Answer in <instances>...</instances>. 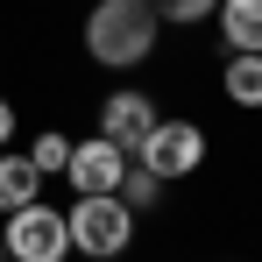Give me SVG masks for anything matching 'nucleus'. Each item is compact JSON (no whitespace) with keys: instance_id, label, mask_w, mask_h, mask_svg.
<instances>
[{"instance_id":"f257e3e1","label":"nucleus","mask_w":262,"mask_h":262,"mask_svg":"<svg viewBox=\"0 0 262 262\" xmlns=\"http://www.w3.org/2000/svg\"><path fill=\"white\" fill-rule=\"evenodd\" d=\"M156 36H163V21H156L149 0H92V14H85V57L106 64V71L149 64Z\"/></svg>"},{"instance_id":"f03ea898","label":"nucleus","mask_w":262,"mask_h":262,"mask_svg":"<svg viewBox=\"0 0 262 262\" xmlns=\"http://www.w3.org/2000/svg\"><path fill=\"white\" fill-rule=\"evenodd\" d=\"M71 255H92V262H114L135 248V206L121 191H78V206H71Z\"/></svg>"},{"instance_id":"7ed1b4c3","label":"nucleus","mask_w":262,"mask_h":262,"mask_svg":"<svg viewBox=\"0 0 262 262\" xmlns=\"http://www.w3.org/2000/svg\"><path fill=\"white\" fill-rule=\"evenodd\" d=\"M0 241H7V262H71V220L29 199V206L0 213Z\"/></svg>"},{"instance_id":"20e7f679","label":"nucleus","mask_w":262,"mask_h":262,"mask_svg":"<svg viewBox=\"0 0 262 262\" xmlns=\"http://www.w3.org/2000/svg\"><path fill=\"white\" fill-rule=\"evenodd\" d=\"M135 163H149L163 184H177V177H191L199 163H206V128H199V121H163V114H156V128L142 135Z\"/></svg>"},{"instance_id":"39448f33","label":"nucleus","mask_w":262,"mask_h":262,"mask_svg":"<svg viewBox=\"0 0 262 262\" xmlns=\"http://www.w3.org/2000/svg\"><path fill=\"white\" fill-rule=\"evenodd\" d=\"M156 128V99H149V92H135V85H121V92H106V99H99V135H106V142H121V149H142V135Z\"/></svg>"},{"instance_id":"423d86ee","label":"nucleus","mask_w":262,"mask_h":262,"mask_svg":"<svg viewBox=\"0 0 262 262\" xmlns=\"http://www.w3.org/2000/svg\"><path fill=\"white\" fill-rule=\"evenodd\" d=\"M121 170H128V149H121V142H106V135L71 142V163H64L71 191H114V184H121Z\"/></svg>"},{"instance_id":"0eeeda50","label":"nucleus","mask_w":262,"mask_h":262,"mask_svg":"<svg viewBox=\"0 0 262 262\" xmlns=\"http://www.w3.org/2000/svg\"><path fill=\"white\" fill-rule=\"evenodd\" d=\"M43 199V170L29 163V149H0V213Z\"/></svg>"},{"instance_id":"6e6552de","label":"nucleus","mask_w":262,"mask_h":262,"mask_svg":"<svg viewBox=\"0 0 262 262\" xmlns=\"http://www.w3.org/2000/svg\"><path fill=\"white\" fill-rule=\"evenodd\" d=\"M220 92L234 106H262V50H227V71H220Z\"/></svg>"},{"instance_id":"1a4fd4ad","label":"nucleus","mask_w":262,"mask_h":262,"mask_svg":"<svg viewBox=\"0 0 262 262\" xmlns=\"http://www.w3.org/2000/svg\"><path fill=\"white\" fill-rule=\"evenodd\" d=\"M213 21L227 50H262V0H220Z\"/></svg>"},{"instance_id":"9d476101","label":"nucleus","mask_w":262,"mask_h":262,"mask_svg":"<svg viewBox=\"0 0 262 262\" xmlns=\"http://www.w3.org/2000/svg\"><path fill=\"white\" fill-rule=\"evenodd\" d=\"M114 191H121V199H128L135 213H149V206H156V199H163V177L149 170V163H128V170H121V184H114Z\"/></svg>"},{"instance_id":"9b49d317","label":"nucleus","mask_w":262,"mask_h":262,"mask_svg":"<svg viewBox=\"0 0 262 262\" xmlns=\"http://www.w3.org/2000/svg\"><path fill=\"white\" fill-rule=\"evenodd\" d=\"M29 163H36L43 177H57L64 163H71V135H64V128H43L36 142H29Z\"/></svg>"},{"instance_id":"f8f14e48","label":"nucleus","mask_w":262,"mask_h":262,"mask_svg":"<svg viewBox=\"0 0 262 262\" xmlns=\"http://www.w3.org/2000/svg\"><path fill=\"white\" fill-rule=\"evenodd\" d=\"M156 7V21H177V29H191V21H213L220 0H149Z\"/></svg>"},{"instance_id":"ddd939ff","label":"nucleus","mask_w":262,"mask_h":262,"mask_svg":"<svg viewBox=\"0 0 262 262\" xmlns=\"http://www.w3.org/2000/svg\"><path fill=\"white\" fill-rule=\"evenodd\" d=\"M14 142V99H0V149Z\"/></svg>"},{"instance_id":"4468645a","label":"nucleus","mask_w":262,"mask_h":262,"mask_svg":"<svg viewBox=\"0 0 262 262\" xmlns=\"http://www.w3.org/2000/svg\"><path fill=\"white\" fill-rule=\"evenodd\" d=\"M0 262H7V241H0Z\"/></svg>"}]
</instances>
